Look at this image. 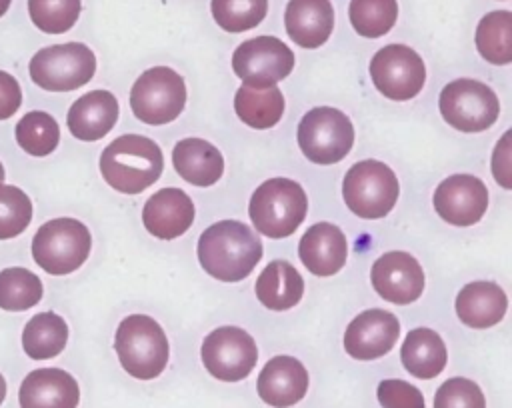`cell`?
<instances>
[{
    "instance_id": "6da1fadb",
    "label": "cell",
    "mask_w": 512,
    "mask_h": 408,
    "mask_svg": "<svg viewBox=\"0 0 512 408\" xmlns=\"http://www.w3.org/2000/svg\"><path fill=\"white\" fill-rule=\"evenodd\" d=\"M198 260L208 276L222 282L246 278L262 258V242L238 220H220L198 238Z\"/></svg>"
},
{
    "instance_id": "7a4b0ae2",
    "label": "cell",
    "mask_w": 512,
    "mask_h": 408,
    "mask_svg": "<svg viewBox=\"0 0 512 408\" xmlns=\"http://www.w3.org/2000/svg\"><path fill=\"white\" fill-rule=\"evenodd\" d=\"M162 168L160 146L138 134L118 136L100 156L102 178L122 194H140L160 178Z\"/></svg>"
},
{
    "instance_id": "3957f363",
    "label": "cell",
    "mask_w": 512,
    "mask_h": 408,
    "mask_svg": "<svg viewBox=\"0 0 512 408\" xmlns=\"http://www.w3.org/2000/svg\"><path fill=\"white\" fill-rule=\"evenodd\" d=\"M114 350L122 368L138 380L160 376L170 354L164 330L146 314H130L118 324Z\"/></svg>"
},
{
    "instance_id": "277c9868",
    "label": "cell",
    "mask_w": 512,
    "mask_h": 408,
    "mask_svg": "<svg viewBox=\"0 0 512 408\" xmlns=\"http://www.w3.org/2000/svg\"><path fill=\"white\" fill-rule=\"evenodd\" d=\"M308 198L304 188L288 178H270L262 182L248 206L254 228L268 238H286L304 222Z\"/></svg>"
},
{
    "instance_id": "5b68a950",
    "label": "cell",
    "mask_w": 512,
    "mask_h": 408,
    "mask_svg": "<svg viewBox=\"0 0 512 408\" xmlns=\"http://www.w3.org/2000/svg\"><path fill=\"white\" fill-rule=\"evenodd\" d=\"M90 230L76 218H54L44 222L32 238L34 262L52 276L78 270L90 254Z\"/></svg>"
},
{
    "instance_id": "8992f818",
    "label": "cell",
    "mask_w": 512,
    "mask_h": 408,
    "mask_svg": "<svg viewBox=\"0 0 512 408\" xmlns=\"http://www.w3.org/2000/svg\"><path fill=\"white\" fill-rule=\"evenodd\" d=\"M36 86L50 92H70L88 84L96 72V56L82 42L54 44L38 50L28 64Z\"/></svg>"
},
{
    "instance_id": "52a82bcc",
    "label": "cell",
    "mask_w": 512,
    "mask_h": 408,
    "mask_svg": "<svg viewBox=\"0 0 512 408\" xmlns=\"http://www.w3.org/2000/svg\"><path fill=\"white\" fill-rule=\"evenodd\" d=\"M400 194L398 178L384 162H356L344 176L342 196L350 212L360 218H384L396 204Z\"/></svg>"
},
{
    "instance_id": "ba28073f",
    "label": "cell",
    "mask_w": 512,
    "mask_h": 408,
    "mask_svg": "<svg viewBox=\"0 0 512 408\" xmlns=\"http://www.w3.org/2000/svg\"><path fill=\"white\" fill-rule=\"evenodd\" d=\"M186 104L184 78L166 66H156L138 76L130 90V108L146 124L160 126L176 120Z\"/></svg>"
},
{
    "instance_id": "9c48e42d",
    "label": "cell",
    "mask_w": 512,
    "mask_h": 408,
    "mask_svg": "<svg viewBox=\"0 0 512 408\" xmlns=\"http://www.w3.org/2000/svg\"><path fill=\"white\" fill-rule=\"evenodd\" d=\"M298 144L310 162L336 164L352 150L354 126L344 112L332 106H318L302 116Z\"/></svg>"
},
{
    "instance_id": "30bf717a",
    "label": "cell",
    "mask_w": 512,
    "mask_h": 408,
    "mask_svg": "<svg viewBox=\"0 0 512 408\" xmlns=\"http://www.w3.org/2000/svg\"><path fill=\"white\" fill-rule=\"evenodd\" d=\"M442 118L460 132H482L500 114L494 90L472 78H458L446 84L438 98Z\"/></svg>"
},
{
    "instance_id": "8fae6325",
    "label": "cell",
    "mask_w": 512,
    "mask_h": 408,
    "mask_svg": "<svg viewBox=\"0 0 512 408\" xmlns=\"http://www.w3.org/2000/svg\"><path fill=\"white\" fill-rule=\"evenodd\" d=\"M232 68L244 86L268 88L292 72L294 52L274 36H256L234 50Z\"/></svg>"
},
{
    "instance_id": "7c38bea8",
    "label": "cell",
    "mask_w": 512,
    "mask_h": 408,
    "mask_svg": "<svg viewBox=\"0 0 512 408\" xmlns=\"http://www.w3.org/2000/svg\"><path fill=\"white\" fill-rule=\"evenodd\" d=\"M200 354L206 370L224 382L246 378L258 360L254 338L236 326H220L212 330L204 338Z\"/></svg>"
},
{
    "instance_id": "4fadbf2b",
    "label": "cell",
    "mask_w": 512,
    "mask_h": 408,
    "mask_svg": "<svg viewBox=\"0 0 512 408\" xmlns=\"http://www.w3.org/2000/svg\"><path fill=\"white\" fill-rule=\"evenodd\" d=\"M370 78L380 94L390 100L414 98L426 80V68L418 52L404 44H388L370 60Z\"/></svg>"
},
{
    "instance_id": "5bb4252c",
    "label": "cell",
    "mask_w": 512,
    "mask_h": 408,
    "mask_svg": "<svg viewBox=\"0 0 512 408\" xmlns=\"http://www.w3.org/2000/svg\"><path fill=\"white\" fill-rule=\"evenodd\" d=\"M486 208L488 190L476 176L454 174L442 180L434 190V210L452 226L476 224Z\"/></svg>"
},
{
    "instance_id": "9a60e30c",
    "label": "cell",
    "mask_w": 512,
    "mask_h": 408,
    "mask_svg": "<svg viewBox=\"0 0 512 408\" xmlns=\"http://www.w3.org/2000/svg\"><path fill=\"white\" fill-rule=\"evenodd\" d=\"M374 290L392 304H412L424 290V272L418 260L402 250L382 254L370 270Z\"/></svg>"
},
{
    "instance_id": "2e32d148",
    "label": "cell",
    "mask_w": 512,
    "mask_h": 408,
    "mask_svg": "<svg viewBox=\"0 0 512 408\" xmlns=\"http://www.w3.org/2000/svg\"><path fill=\"white\" fill-rule=\"evenodd\" d=\"M400 336L398 318L380 308L360 312L344 332V350L356 360H374L390 352Z\"/></svg>"
},
{
    "instance_id": "e0dca14e",
    "label": "cell",
    "mask_w": 512,
    "mask_h": 408,
    "mask_svg": "<svg viewBox=\"0 0 512 408\" xmlns=\"http://www.w3.org/2000/svg\"><path fill=\"white\" fill-rule=\"evenodd\" d=\"M194 220V204L180 188H162L152 194L142 210L144 228L160 238L174 240L182 236Z\"/></svg>"
},
{
    "instance_id": "ac0fdd59",
    "label": "cell",
    "mask_w": 512,
    "mask_h": 408,
    "mask_svg": "<svg viewBox=\"0 0 512 408\" xmlns=\"http://www.w3.org/2000/svg\"><path fill=\"white\" fill-rule=\"evenodd\" d=\"M78 400V382L60 368L32 370L18 390L20 408H76Z\"/></svg>"
},
{
    "instance_id": "d6986e66",
    "label": "cell",
    "mask_w": 512,
    "mask_h": 408,
    "mask_svg": "<svg viewBox=\"0 0 512 408\" xmlns=\"http://www.w3.org/2000/svg\"><path fill=\"white\" fill-rule=\"evenodd\" d=\"M308 390V372L292 356L270 358L258 374V396L274 406L288 408L304 398Z\"/></svg>"
},
{
    "instance_id": "ffe728a7",
    "label": "cell",
    "mask_w": 512,
    "mask_h": 408,
    "mask_svg": "<svg viewBox=\"0 0 512 408\" xmlns=\"http://www.w3.org/2000/svg\"><path fill=\"white\" fill-rule=\"evenodd\" d=\"M302 264L316 276H332L346 264L348 244L344 232L330 224L318 222L310 226L298 244Z\"/></svg>"
},
{
    "instance_id": "44dd1931",
    "label": "cell",
    "mask_w": 512,
    "mask_h": 408,
    "mask_svg": "<svg viewBox=\"0 0 512 408\" xmlns=\"http://www.w3.org/2000/svg\"><path fill=\"white\" fill-rule=\"evenodd\" d=\"M118 120V100L108 90H92L80 96L68 110L66 124L74 138L94 142L104 138Z\"/></svg>"
},
{
    "instance_id": "7402d4cb",
    "label": "cell",
    "mask_w": 512,
    "mask_h": 408,
    "mask_svg": "<svg viewBox=\"0 0 512 408\" xmlns=\"http://www.w3.org/2000/svg\"><path fill=\"white\" fill-rule=\"evenodd\" d=\"M284 26L298 46L318 48L334 30V8L330 0H290Z\"/></svg>"
},
{
    "instance_id": "603a6c76",
    "label": "cell",
    "mask_w": 512,
    "mask_h": 408,
    "mask_svg": "<svg viewBox=\"0 0 512 408\" xmlns=\"http://www.w3.org/2000/svg\"><path fill=\"white\" fill-rule=\"evenodd\" d=\"M508 308L506 292L490 280L466 284L456 296V314L470 328L496 326Z\"/></svg>"
},
{
    "instance_id": "cb8c5ba5",
    "label": "cell",
    "mask_w": 512,
    "mask_h": 408,
    "mask_svg": "<svg viewBox=\"0 0 512 408\" xmlns=\"http://www.w3.org/2000/svg\"><path fill=\"white\" fill-rule=\"evenodd\" d=\"M172 164L178 176L194 186H212L224 172L220 150L202 138H184L172 150Z\"/></svg>"
},
{
    "instance_id": "d4e9b609",
    "label": "cell",
    "mask_w": 512,
    "mask_h": 408,
    "mask_svg": "<svg viewBox=\"0 0 512 408\" xmlns=\"http://www.w3.org/2000/svg\"><path fill=\"white\" fill-rule=\"evenodd\" d=\"M256 298L270 310H288L296 306L304 294L300 272L284 260L270 262L256 280Z\"/></svg>"
},
{
    "instance_id": "484cf974",
    "label": "cell",
    "mask_w": 512,
    "mask_h": 408,
    "mask_svg": "<svg viewBox=\"0 0 512 408\" xmlns=\"http://www.w3.org/2000/svg\"><path fill=\"white\" fill-rule=\"evenodd\" d=\"M400 358L404 368L422 380L438 376L446 366V346L438 332L430 328H414L406 334Z\"/></svg>"
},
{
    "instance_id": "4316f807",
    "label": "cell",
    "mask_w": 512,
    "mask_h": 408,
    "mask_svg": "<svg viewBox=\"0 0 512 408\" xmlns=\"http://www.w3.org/2000/svg\"><path fill=\"white\" fill-rule=\"evenodd\" d=\"M234 110L250 128L266 130L280 122L284 114V96L276 84L268 88L240 86L234 96Z\"/></svg>"
},
{
    "instance_id": "83f0119b",
    "label": "cell",
    "mask_w": 512,
    "mask_h": 408,
    "mask_svg": "<svg viewBox=\"0 0 512 408\" xmlns=\"http://www.w3.org/2000/svg\"><path fill=\"white\" fill-rule=\"evenodd\" d=\"M68 342V324L56 312H40L32 316L22 330V348L32 360H48L58 356Z\"/></svg>"
},
{
    "instance_id": "f1b7e54d",
    "label": "cell",
    "mask_w": 512,
    "mask_h": 408,
    "mask_svg": "<svg viewBox=\"0 0 512 408\" xmlns=\"http://www.w3.org/2000/svg\"><path fill=\"white\" fill-rule=\"evenodd\" d=\"M476 48L490 64L512 62V12L494 10L488 12L476 28Z\"/></svg>"
},
{
    "instance_id": "f546056e",
    "label": "cell",
    "mask_w": 512,
    "mask_h": 408,
    "mask_svg": "<svg viewBox=\"0 0 512 408\" xmlns=\"http://www.w3.org/2000/svg\"><path fill=\"white\" fill-rule=\"evenodd\" d=\"M18 146L30 156H48L60 142V128L54 116L42 110L24 114L14 128Z\"/></svg>"
},
{
    "instance_id": "4dcf8cb0",
    "label": "cell",
    "mask_w": 512,
    "mask_h": 408,
    "mask_svg": "<svg viewBox=\"0 0 512 408\" xmlns=\"http://www.w3.org/2000/svg\"><path fill=\"white\" fill-rule=\"evenodd\" d=\"M40 278L20 266L4 268L0 272V308L8 312H22L36 306L42 298Z\"/></svg>"
},
{
    "instance_id": "1f68e13d",
    "label": "cell",
    "mask_w": 512,
    "mask_h": 408,
    "mask_svg": "<svg viewBox=\"0 0 512 408\" xmlns=\"http://www.w3.org/2000/svg\"><path fill=\"white\" fill-rule=\"evenodd\" d=\"M352 28L364 38H380L392 30L398 18L396 0H350Z\"/></svg>"
},
{
    "instance_id": "d6a6232c",
    "label": "cell",
    "mask_w": 512,
    "mask_h": 408,
    "mask_svg": "<svg viewBox=\"0 0 512 408\" xmlns=\"http://www.w3.org/2000/svg\"><path fill=\"white\" fill-rule=\"evenodd\" d=\"M210 8L220 28L226 32H246L264 20L268 0H212Z\"/></svg>"
},
{
    "instance_id": "836d02e7",
    "label": "cell",
    "mask_w": 512,
    "mask_h": 408,
    "mask_svg": "<svg viewBox=\"0 0 512 408\" xmlns=\"http://www.w3.org/2000/svg\"><path fill=\"white\" fill-rule=\"evenodd\" d=\"M80 10V0H28L30 20L46 34L68 32L76 24Z\"/></svg>"
},
{
    "instance_id": "e575fe53",
    "label": "cell",
    "mask_w": 512,
    "mask_h": 408,
    "mask_svg": "<svg viewBox=\"0 0 512 408\" xmlns=\"http://www.w3.org/2000/svg\"><path fill=\"white\" fill-rule=\"evenodd\" d=\"M32 220V202L18 186L0 182V240L20 236Z\"/></svg>"
},
{
    "instance_id": "d590c367",
    "label": "cell",
    "mask_w": 512,
    "mask_h": 408,
    "mask_svg": "<svg viewBox=\"0 0 512 408\" xmlns=\"http://www.w3.org/2000/svg\"><path fill=\"white\" fill-rule=\"evenodd\" d=\"M434 408H486L480 386L468 378H450L436 390Z\"/></svg>"
},
{
    "instance_id": "8d00e7d4",
    "label": "cell",
    "mask_w": 512,
    "mask_h": 408,
    "mask_svg": "<svg viewBox=\"0 0 512 408\" xmlns=\"http://www.w3.org/2000/svg\"><path fill=\"white\" fill-rule=\"evenodd\" d=\"M376 394L382 408H424L422 392L404 380H382Z\"/></svg>"
},
{
    "instance_id": "74e56055",
    "label": "cell",
    "mask_w": 512,
    "mask_h": 408,
    "mask_svg": "<svg viewBox=\"0 0 512 408\" xmlns=\"http://www.w3.org/2000/svg\"><path fill=\"white\" fill-rule=\"evenodd\" d=\"M22 104V90L18 80L0 70V120H6L18 112Z\"/></svg>"
},
{
    "instance_id": "f35d334b",
    "label": "cell",
    "mask_w": 512,
    "mask_h": 408,
    "mask_svg": "<svg viewBox=\"0 0 512 408\" xmlns=\"http://www.w3.org/2000/svg\"><path fill=\"white\" fill-rule=\"evenodd\" d=\"M510 130L502 136V140L498 142L494 154H492V174L498 180L500 186L510 188L512 180H510Z\"/></svg>"
},
{
    "instance_id": "ab89813d",
    "label": "cell",
    "mask_w": 512,
    "mask_h": 408,
    "mask_svg": "<svg viewBox=\"0 0 512 408\" xmlns=\"http://www.w3.org/2000/svg\"><path fill=\"white\" fill-rule=\"evenodd\" d=\"M4 398H6V380H4V376L0 374V404L4 402Z\"/></svg>"
},
{
    "instance_id": "60d3db41",
    "label": "cell",
    "mask_w": 512,
    "mask_h": 408,
    "mask_svg": "<svg viewBox=\"0 0 512 408\" xmlns=\"http://www.w3.org/2000/svg\"><path fill=\"white\" fill-rule=\"evenodd\" d=\"M10 4H12V0H0V18H2V16L8 12Z\"/></svg>"
},
{
    "instance_id": "b9f144b4",
    "label": "cell",
    "mask_w": 512,
    "mask_h": 408,
    "mask_svg": "<svg viewBox=\"0 0 512 408\" xmlns=\"http://www.w3.org/2000/svg\"><path fill=\"white\" fill-rule=\"evenodd\" d=\"M4 180V166H2V162H0V182Z\"/></svg>"
}]
</instances>
